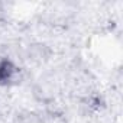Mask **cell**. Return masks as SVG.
I'll return each mask as SVG.
<instances>
[{"label":"cell","instance_id":"cell-1","mask_svg":"<svg viewBox=\"0 0 123 123\" xmlns=\"http://www.w3.org/2000/svg\"><path fill=\"white\" fill-rule=\"evenodd\" d=\"M18 73V67L9 58L0 59V86H7L10 81L15 80Z\"/></svg>","mask_w":123,"mask_h":123}]
</instances>
